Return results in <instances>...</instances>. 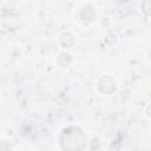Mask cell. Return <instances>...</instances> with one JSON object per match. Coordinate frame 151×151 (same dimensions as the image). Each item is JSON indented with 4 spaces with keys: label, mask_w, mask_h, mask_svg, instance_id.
Instances as JSON below:
<instances>
[{
    "label": "cell",
    "mask_w": 151,
    "mask_h": 151,
    "mask_svg": "<svg viewBox=\"0 0 151 151\" xmlns=\"http://www.w3.org/2000/svg\"><path fill=\"white\" fill-rule=\"evenodd\" d=\"M59 140L61 149L64 150H80L85 144V137L83 134V131L73 126L65 129Z\"/></svg>",
    "instance_id": "6da1fadb"
},
{
    "label": "cell",
    "mask_w": 151,
    "mask_h": 151,
    "mask_svg": "<svg viewBox=\"0 0 151 151\" xmlns=\"http://www.w3.org/2000/svg\"><path fill=\"white\" fill-rule=\"evenodd\" d=\"M98 87H99V90H100L101 92H104V93H106V90H107L106 87H109V91H110V93H111V92H113L114 88H116V81H114L111 77H104V78L100 79Z\"/></svg>",
    "instance_id": "7a4b0ae2"
},
{
    "label": "cell",
    "mask_w": 151,
    "mask_h": 151,
    "mask_svg": "<svg viewBox=\"0 0 151 151\" xmlns=\"http://www.w3.org/2000/svg\"><path fill=\"white\" fill-rule=\"evenodd\" d=\"M142 11L146 15L151 17V0H144L143 1V4H142Z\"/></svg>",
    "instance_id": "3957f363"
}]
</instances>
